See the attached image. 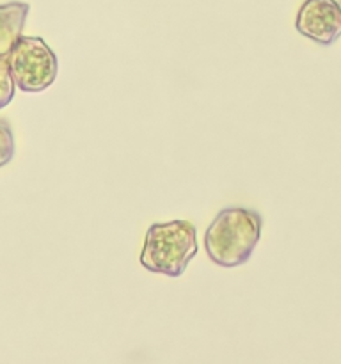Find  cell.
I'll list each match as a JSON object with an SVG mask.
<instances>
[{"instance_id": "cell-1", "label": "cell", "mask_w": 341, "mask_h": 364, "mask_svg": "<svg viewBox=\"0 0 341 364\" xmlns=\"http://www.w3.org/2000/svg\"><path fill=\"white\" fill-rule=\"evenodd\" d=\"M263 219L256 210L229 206L220 210L205 233V251L215 265L234 269L249 262L261 238Z\"/></svg>"}, {"instance_id": "cell-2", "label": "cell", "mask_w": 341, "mask_h": 364, "mask_svg": "<svg viewBox=\"0 0 341 364\" xmlns=\"http://www.w3.org/2000/svg\"><path fill=\"white\" fill-rule=\"evenodd\" d=\"M197 255L195 226L188 220L155 223L146 231L141 265L155 274L180 277Z\"/></svg>"}, {"instance_id": "cell-3", "label": "cell", "mask_w": 341, "mask_h": 364, "mask_svg": "<svg viewBox=\"0 0 341 364\" xmlns=\"http://www.w3.org/2000/svg\"><path fill=\"white\" fill-rule=\"evenodd\" d=\"M7 60L14 82L23 92L45 91L59 73V59L39 36H21Z\"/></svg>"}, {"instance_id": "cell-4", "label": "cell", "mask_w": 341, "mask_h": 364, "mask_svg": "<svg viewBox=\"0 0 341 364\" xmlns=\"http://www.w3.org/2000/svg\"><path fill=\"white\" fill-rule=\"evenodd\" d=\"M295 28L318 45H334L341 38V6L336 0H305L295 18Z\"/></svg>"}, {"instance_id": "cell-5", "label": "cell", "mask_w": 341, "mask_h": 364, "mask_svg": "<svg viewBox=\"0 0 341 364\" xmlns=\"http://www.w3.org/2000/svg\"><path fill=\"white\" fill-rule=\"evenodd\" d=\"M31 6L27 2L0 4V57H7L23 32Z\"/></svg>"}, {"instance_id": "cell-6", "label": "cell", "mask_w": 341, "mask_h": 364, "mask_svg": "<svg viewBox=\"0 0 341 364\" xmlns=\"http://www.w3.org/2000/svg\"><path fill=\"white\" fill-rule=\"evenodd\" d=\"M16 87L18 85L14 82L9 60H7V57H0V109L9 105L11 100L14 98Z\"/></svg>"}, {"instance_id": "cell-7", "label": "cell", "mask_w": 341, "mask_h": 364, "mask_svg": "<svg viewBox=\"0 0 341 364\" xmlns=\"http://www.w3.org/2000/svg\"><path fill=\"white\" fill-rule=\"evenodd\" d=\"M14 135L13 128L6 119H0V167L7 166L14 156Z\"/></svg>"}]
</instances>
